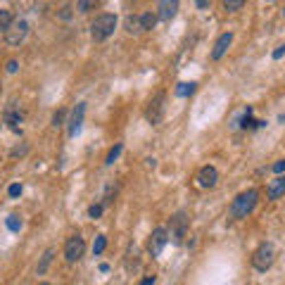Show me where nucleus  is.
<instances>
[{
    "label": "nucleus",
    "mask_w": 285,
    "mask_h": 285,
    "mask_svg": "<svg viewBox=\"0 0 285 285\" xmlns=\"http://www.w3.org/2000/svg\"><path fill=\"white\" fill-rule=\"evenodd\" d=\"M10 24H12V12L10 10H0V33H5Z\"/></svg>",
    "instance_id": "obj_18"
},
{
    "label": "nucleus",
    "mask_w": 285,
    "mask_h": 285,
    "mask_svg": "<svg viewBox=\"0 0 285 285\" xmlns=\"http://www.w3.org/2000/svg\"><path fill=\"white\" fill-rule=\"evenodd\" d=\"M52 254H55V250H45V254L41 257V264H38V269H36L38 273H45V271H48L50 261H52Z\"/></svg>",
    "instance_id": "obj_17"
},
{
    "label": "nucleus",
    "mask_w": 285,
    "mask_h": 285,
    "mask_svg": "<svg viewBox=\"0 0 285 285\" xmlns=\"http://www.w3.org/2000/svg\"><path fill=\"white\" fill-rule=\"evenodd\" d=\"M155 24H157V14H152V12L140 14V29H142V31H152Z\"/></svg>",
    "instance_id": "obj_16"
},
{
    "label": "nucleus",
    "mask_w": 285,
    "mask_h": 285,
    "mask_svg": "<svg viewBox=\"0 0 285 285\" xmlns=\"http://www.w3.org/2000/svg\"><path fill=\"white\" fill-rule=\"evenodd\" d=\"M83 117H86V102H79L72 112V119H69V138L79 136L81 126H83Z\"/></svg>",
    "instance_id": "obj_9"
},
{
    "label": "nucleus",
    "mask_w": 285,
    "mask_h": 285,
    "mask_svg": "<svg viewBox=\"0 0 285 285\" xmlns=\"http://www.w3.org/2000/svg\"><path fill=\"white\" fill-rule=\"evenodd\" d=\"M195 5L200 7V10H209V5H211V0H195Z\"/></svg>",
    "instance_id": "obj_30"
},
{
    "label": "nucleus",
    "mask_w": 285,
    "mask_h": 285,
    "mask_svg": "<svg viewBox=\"0 0 285 285\" xmlns=\"http://www.w3.org/2000/svg\"><path fill=\"white\" fill-rule=\"evenodd\" d=\"M179 3L181 0H159V12H157V19L162 22H171L179 12Z\"/></svg>",
    "instance_id": "obj_10"
},
{
    "label": "nucleus",
    "mask_w": 285,
    "mask_h": 285,
    "mask_svg": "<svg viewBox=\"0 0 285 285\" xmlns=\"http://www.w3.org/2000/svg\"><path fill=\"white\" fill-rule=\"evenodd\" d=\"M285 195V174H278V179H273L269 183V190H266V198L269 200H278Z\"/></svg>",
    "instance_id": "obj_13"
},
{
    "label": "nucleus",
    "mask_w": 285,
    "mask_h": 285,
    "mask_svg": "<svg viewBox=\"0 0 285 285\" xmlns=\"http://www.w3.org/2000/svg\"><path fill=\"white\" fill-rule=\"evenodd\" d=\"M114 29H117V17L114 14H100L91 24V36H93V41H105L114 33Z\"/></svg>",
    "instance_id": "obj_2"
},
{
    "label": "nucleus",
    "mask_w": 285,
    "mask_h": 285,
    "mask_svg": "<svg viewBox=\"0 0 285 285\" xmlns=\"http://www.w3.org/2000/svg\"><path fill=\"white\" fill-rule=\"evenodd\" d=\"M62 121H64V112H62V110H57V112H55V117H52V126L57 129V126H62Z\"/></svg>",
    "instance_id": "obj_25"
},
{
    "label": "nucleus",
    "mask_w": 285,
    "mask_h": 285,
    "mask_svg": "<svg viewBox=\"0 0 285 285\" xmlns=\"http://www.w3.org/2000/svg\"><path fill=\"white\" fill-rule=\"evenodd\" d=\"M245 3H247V0H223V10H226V12H238V10H242Z\"/></svg>",
    "instance_id": "obj_19"
},
{
    "label": "nucleus",
    "mask_w": 285,
    "mask_h": 285,
    "mask_svg": "<svg viewBox=\"0 0 285 285\" xmlns=\"http://www.w3.org/2000/svg\"><path fill=\"white\" fill-rule=\"evenodd\" d=\"M195 91H198V83H195V81H183V83L176 86V95H179V98H190Z\"/></svg>",
    "instance_id": "obj_14"
},
{
    "label": "nucleus",
    "mask_w": 285,
    "mask_h": 285,
    "mask_svg": "<svg viewBox=\"0 0 285 285\" xmlns=\"http://www.w3.org/2000/svg\"><path fill=\"white\" fill-rule=\"evenodd\" d=\"M121 150H124V145H121V142H117V145H114V148H112L110 152H107L105 164H114V162H117V157L121 155Z\"/></svg>",
    "instance_id": "obj_20"
},
{
    "label": "nucleus",
    "mask_w": 285,
    "mask_h": 285,
    "mask_svg": "<svg viewBox=\"0 0 285 285\" xmlns=\"http://www.w3.org/2000/svg\"><path fill=\"white\" fill-rule=\"evenodd\" d=\"M105 247H107V238L105 236H98L95 238V242H93V254L98 257V254H102L105 252Z\"/></svg>",
    "instance_id": "obj_21"
},
{
    "label": "nucleus",
    "mask_w": 285,
    "mask_h": 285,
    "mask_svg": "<svg viewBox=\"0 0 285 285\" xmlns=\"http://www.w3.org/2000/svg\"><path fill=\"white\" fill-rule=\"evenodd\" d=\"M283 17H285V7H283Z\"/></svg>",
    "instance_id": "obj_33"
},
{
    "label": "nucleus",
    "mask_w": 285,
    "mask_h": 285,
    "mask_svg": "<svg viewBox=\"0 0 285 285\" xmlns=\"http://www.w3.org/2000/svg\"><path fill=\"white\" fill-rule=\"evenodd\" d=\"M273 259H276V250H273V245L271 242H261L252 254V266L257 269V271H269V269L273 266Z\"/></svg>",
    "instance_id": "obj_3"
},
{
    "label": "nucleus",
    "mask_w": 285,
    "mask_h": 285,
    "mask_svg": "<svg viewBox=\"0 0 285 285\" xmlns=\"http://www.w3.org/2000/svg\"><path fill=\"white\" fill-rule=\"evenodd\" d=\"M124 29L129 33H140V17H136V14H129V17L124 19Z\"/></svg>",
    "instance_id": "obj_15"
},
{
    "label": "nucleus",
    "mask_w": 285,
    "mask_h": 285,
    "mask_svg": "<svg viewBox=\"0 0 285 285\" xmlns=\"http://www.w3.org/2000/svg\"><path fill=\"white\" fill-rule=\"evenodd\" d=\"M17 69H19V62H17V60H10V62H7V74H14Z\"/></svg>",
    "instance_id": "obj_28"
},
{
    "label": "nucleus",
    "mask_w": 285,
    "mask_h": 285,
    "mask_svg": "<svg viewBox=\"0 0 285 285\" xmlns=\"http://www.w3.org/2000/svg\"><path fill=\"white\" fill-rule=\"evenodd\" d=\"M7 228L12 230V233H17V230L22 228V219L19 217H7Z\"/></svg>",
    "instance_id": "obj_23"
},
{
    "label": "nucleus",
    "mask_w": 285,
    "mask_h": 285,
    "mask_svg": "<svg viewBox=\"0 0 285 285\" xmlns=\"http://www.w3.org/2000/svg\"><path fill=\"white\" fill-rule=\"evenodd\" d=\"M93 5H95V0H76V10H79V12H91V10H93Z\"/></svg>",
    "instance_id": "obj_22"
},
{
    "label": "nucleus",
    "mask_w": 285,
    "mask_h": 285,
    "mask_svg": "<svg viewBox=\"0 0 285 285\" xmlns=\"http://www.w3.org/2000/svg\"><path fill=\"white\" fill-rule=\"evenodd\" d=\"M219 181V171L214 167H202L198 174V186L200 188H214Z\"/></svg>",
    "instance_id": "obj_11"
},
{
    "label": "nucleus",
    "mask_w": 285,
    "mask_h": 285,
    "mask_svg": "<svg viewBox=\"0 0 285 285\" xmlns=\"http://www.w3.org/2000/svg\"><path fill=\"white\" fill-rule=\"evenodd\" d=\"M164 102H167V95H164V93H157L155 98L150 100L145 117H148V121H150L152 126H157V124L162 121V117H164Z\"/></svg>",
    "instance_id": "obj_6"
},
{
    "label": "nucleus",
    "mask_w": 285,
    "mask_h": 285,
    "mask_svg": "<svg viewBox=\"0 0 285 285\" xmlns=\"http://www.w3.org/2000/svg\"><path fill=\"white\" fill-rule=\"evenodd\" d=\"M83 252H86V242H83L81 236H72L64 242V259H67L69 264H76V261L83 257Z\"/></svg>",
    "instance_id": "obj_5"
},
{
    "label": "nucleus",
    "mask_w": 285,
    "mask_h": 285,
    "mask_svg": "<svg viewBox=\"0 0 285 285\" xmlns=\"http://www.w3.org/2000/svg\"><path fill=\"white\" fill-rule=\"evenodd\" d=\"M257 200H259V192L257 190H245L240 192L233 202H230V217L236 219V221H240V219H247L250 214L254 211V207H257Z\"/></svg>",
    "instance_id": "obj_1"
},
{
    "label": "nucleus",
    "mask_w": 285,
    "mask_h": 285,
    "mask_svg": "<svg viewBox=\"0 0 285 285\" xmlns=\"http://www.w3.org/2000/svg\"><path fill=\"white\" fill-rule=\"evenodd\" d=\"M273 171H276V174H285V159L276 162V164H273Z\"/></svg>",
    "instance_id": "obj_27"
},
{
    "label": "nucleus",
    "mask_w": 285,
    "mask_h": 285,
    "mask_svg": "<svg viewBox=\"0 0 285 285\" xmlns=\"http://www.w3.org/2000/svg\"><path fill=\"white\" fill-rule=\"evenodd\" d=\"M169 242V233L167 228H155L152 230V236H150V242H148V250L152 257H159L162 250H164V245Z\"/></svg>",
    "instance_id": "obj_7"
},
{
    "label": "nucleus",
    "mask_w": 285,
    "mask_h": 285,
    "mask_svg": "<svg viewBox=\"0 0 285 285\" xmlns=\"http://www.w3.org/2000/svg\"><path fill=\"white\" fill-rule=\"evenodd\" d=\"M230 43H233V33H230V31L221 33V36H219V41L214 43V50H211V60H221V57L228 52Z\"/></svg>",
    "instance_id": "obj_12"
},
{
    "label": "nucleus",
    "mask_w": 285,
    "mask_h": 285,
    "mask_svg": "<svg viewBox=\"0 0 285 285\" xmlns=\"http://www.w3.org/2000/svg\"><path fill=\"white\" fill-rule=\"evenodd\" d=\"M155 280H157V278H155V276H148V278L142 280V283H140V285H155Z\"/></svg>",
    "instance_id": "obj_31"
},
{
    "label": "nucleus",
    "mask_w": 285,
    "mask_h": 285,
    "mask_svg": "<svg viewBox=\"0 0 285 285\" xmlns=\"http://www.w3.org/2000/svg\"><path fill=\"white\" fill-rule=\"evenodd\" d=\"M26 33H29V22H26V19H17V22H14L12 19V24L7 26V31H5V41L10 45H22Z\"/></svg>",
    "instance_id": "obj_4"
},
{
    "label": "nucleus",
    "mask_w": 285,
    "mask_h": 285,
    "mask_svg": "<svg viewBox=\"0 0 285 285\" xmlns=\"http://www.w3.org/2000/svg\"><path fill=\"white\" fill-rule=\"evenodd\" d=\"M38 285H50V283H38Z\"/></svg>",
    "instance_id": "obj_32"
},
{
    "label": "nucleus",
    "mask_w": 285,
    "mask_h": 285,
    "mask_svg": "<svg viewBox=\"0 0 285 285\" xmlns=\"http://www.w3.org/2000/svg\"><path fill=\"white\" fill-rule=\"evenodd\" d=\"M7 192H10V198H19V195H22V186H19V183H12Z\"/></svg>",
    "instance_id": "obj_26"
},
{
    "label": "nucleus",
    "mask_w": 285,
    "mask_h": 285,
    "mask_svg": "<svg viewBox=\"0 0 285 285\" xmlns=\"http://www.w3.org/2000/svg\"><path fill=\"white\" fill-rule=\"evenodd\" d=\"M88 217H91V219L102 217V205H91V207H88Z\"/></svg>",
    "instance_id": "obj_24"
},
{
    "label": "nucleus",
    "mask_w": 285,
    "mask_h": 285,
    "mask_svg": "<svg viewBox=\"0 0 285 285\" xmlns=\"http://www.w3.org/2000/svg\"><path fill=\"white\" fill-rule=\"evenodd\" d=\"M186 230H188V219L183 211H179V214L171 219V240H174V245H181V242H183Z\"/></svg>",
    "instance_id": "obj_8"
},
{
    "label": "nucleus",
    "mask_w": 285,
    "mask_h": 285,
    "mask_svg": "<svg viewBox=\"0 0 285 285\" xmlns=\"http://www.w3.org/2000/svg\"><path fill=\"white\" fill-rule=\"evenodd\" d=\"M285 55V45H278V48L273 50V60H280Z\"/></svg>",
    "instance_id": "obj_29"
}]
</instances>
